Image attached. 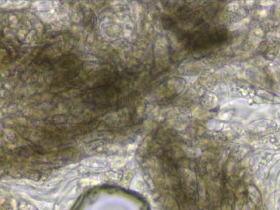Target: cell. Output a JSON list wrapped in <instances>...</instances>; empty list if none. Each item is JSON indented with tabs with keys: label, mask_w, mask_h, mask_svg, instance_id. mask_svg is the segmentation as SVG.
I'll return each instance as SVG.
<instances>
[{
	"label": "cell",
	"mask_w": 280,
	"mask_h": 210,
	"mask_svg": "<svg viewBox=\"0 0 280 210\" xmlns=\"http://www.w3.org/2000/svg\"><path fill=\"white\" fill-rule=\"evenodd\" d=\"M97 67H98L97 65L94 64V63H90L89 65H87L85 68L87 70H91L92 68H94Z\"/></svg>",
	"instance_id": "4"
},
{
	"label": "cell",
	"mask_w": 280,
	"mask_h": 210,
	"mask_svg": "<svg viewBox=\"0 0 280 210\" xmlns=\"http://www.w3.org/2000/svg\"><path fill=\"white\" fill-rule=\"evenodd\" d=\"M72 20L73 22H75L76 23H78V22L80 21V18L78 17L76 14H74V15H73L72 17Z\"/></svg>",
	"instance_id": "7"
},
{
	"label": "cell",
	"mask_w": 280,
	"mask_h": 210,
	"mask_svg": "<svg viewBox=\"0 0 280 210\" xmlns=\"http://www.w3.org/2000/svg\"><path fill=\"white\" fill-rule=\"evenodd\" d=\"M85 60H88V61H96L98 60V59L94 57V56H91V55H88L86 56V57H85Z\"/></svg>",
	"instance_id": "1"
},
{
	"label": "cell",
	"mask_w": 280,
	"mask_h": 210,
	"mask_svg": "<svg viewBox=\"0 0 280 210\" xmlns=\"http://www.w3.org/2000/svg\"><path fill=\"white\" fill-rule=\"evenodd\" d=\"M26 33L27 31L26 30H21L20 31H19L18 32V37L19 39H21V40H22V39H23L24 37H25Z\"/></svg>",
	"instance_id": "3"
},
{
	"label": "cell",
	"mask_w": 280,
	"mask_h": 210,
	"mask_svg": "<svg viewBox=\"0 0 280 210\" xmlns=\"http://www.w3.org/2000/svg\"><path fill=\"white\" fill-rule=\"evenodd\" d=\"M32 32H33V31H32L30 33L28 34L26 37V42L28 43L31 41V39L33 35V33Z\"/></svg>",
	"instance_id": "6"
},
{
	"label": "cell",
	"mask_w": 280,
	"mask_h": 210,
	"mask_svg": "<svg viewBox=\"0 0 280 210\" xmlns=\"http://www.w3.org/2000/svg\"><path fill=\"white\" fill-rule=\"evenodd\" d=\"M9 20L14 24V25H16L17 22V19L16 16H12L9 17Z\"/></svg>",
	"instance_id": "5"
},
{
	"label": "cell",
	"mask_w": 280,
	"mask_h": 210,
	"mask_svg": "<svg viewBox=\"0 0 280 210\" xmlns=\"http://www.w3.org/2000/svg\"><path fill=\"white\" fill-rule=\"evenodd\" d=\"M94 35H93V34H91V35L88 36V38L87 39V42L90 43H92L93 40H94Z\"/></svg>",
	"instance_id": "8"
},
{
	"label": "cell",
	"mask_w": 280,
	"mask_h": 210,
	"mask_svg": "<svg viewBox=\"0 0 280 210\" xmlns=\"http://www.w3.org/2000/svg\"><path fill=\"white\" fill-rule=\"evenodd\" d=\"M35 27L38 32H42L43 30V27L42 24L40 23H37L35 25Z\"/></svg>",
	"instance_id": "2"
}]
</instances>
